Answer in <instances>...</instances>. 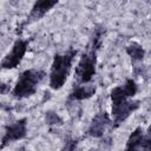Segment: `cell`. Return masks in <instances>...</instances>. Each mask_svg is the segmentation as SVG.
<instances>
[{"instance_id":"5b68a950","label":"cell","mask_w":151,"mask_h":151,"mask_svg":"<svg viewBox=\"0 0 151 151\" xmlns=\"http://www.w3.org/2000/svg\"><path fill=\"white\" fill-rule=\"evenodd\" d=\"M29 45V40L27 39H17L12 46V50L2 58L0 61V71L2 70H13L22 61L27 48Z\"/></svg>"},{"instance_id":"7a4b0ae2","label":"cell","mask_w":151,"mask_h":151,"mask_svg":"<svg viewBox=\"0 0 151 151\" xmlns=\"http://www.w3.org/2000/svg\"><path fill=\"white\" fill-rule=\"evenodd\" d=\"M101 46L97 44H92L91 41L87 44L86 50L79 58L74 71V83L76 84H88L93 80L97 72V53Z\"/></svg>"},{"instance_id":"52a82bcc","label":"cell","mask_w":151,"mask_h":151,"mask_svg":"<svg viewBox=\"0 0 151 151\" xmlns=\"http://www.w3.org/2000/svg\"><path fill=\"white\" fill-rule=\"evenodd\" d=\"M111 116L106 111H99L91 120L87 130L85 131V138H103L106 129L111 126Z\"/></svg>"},{"instance_id":"7c38bea8","label":"cell","mask_w":151,"mask_h":151,"mask_svg":"<svg viewBox=\"0 0 151 151\" xmlns=\"http://www.w3.org/2000/svg\"><path fill=\"white\" fill-rule=\"evenodd\" d=\"M125 52L131 58V61H132L133 67H134V72L136 73H140L142 67L139 66V64H142V61L144 60V57H145L144 47L138 42H131V44H129L126 46Z\"/></svg>"},{"instance_id":"277c9868","label":"cell","mask_w":151,"mask_h":151,"mask_svg":"<svg viewBox=\"0 0 151 151\" xmlns=\"http://www.w3.org/2000/svg\"><path fill=\"white\" fill-rule=\"evenodd\" d=\"M111 127L117 129L120 126L134 111H137L140 107V100H136L133 98L119 100V101H113L111 103Z\"/></svg>"},{"instance_id":"5bb4252c","label":"cell","mask_w":151,"mask_h":151,"mask_svg":"<svg viewBox=\"0 0 151 151\" xmlns=\"http://www.w3.org/2000/svg\"><path fill=\"white\" fill-rule=\"evenodd\" d=\"M11 91V87L8 84H5V83H0V94H6Z\"/></svg>"},{"instance_id":"ba28073f","label":"cell","mask_w":151,"mask_h":151,"mask_svg":"<svg viewBox=\"0 0 151 151\" xmlns=\"http://www.w3.org/2000/svg\"><path fill=\"white\" fill-rule=\"evenodd\" d=\"M126 150H151V132L144 131L142 126L136 127L131 134L129 136V139L125 145Z\"/></svg>"},{"instance_id":"8fae6325","label":"cell","mask_w":151,"mask_h":151,"mask_svg":"<svg viewBox=\"0 0 151 151\" xmlns=\"http://www.w3.org/2000/svg\"><path fill=\"white\" fill-rule=\"evenodd\" d=\"M96 85L88 83V84H76L73 85L68 97H67V101H81L85 99L91 98L94 93H96Z\"/></svg>"},{"instance_id":"9c48e42d","label":"cell","mask_w":151,"mask_h":151,"mask_svg":"<svg viewBox=\"0 0 151 151\" xmlns=\"http://www.w3.org/2000/svg\"><path fill=\"white\" fill-rule=\"evenodd\" d=\"M59 2V0H35L26 20L21 24L20 27H24L26 25H31L35 21H39L40 19H42Z\"/></svg>"},{"instance_id":"8992f818","label":"cell","mask_w":151,"mask_h":151,"mask_svg":"<svg viewBox=\"0 0 151 151\" xmlns=\"http://www.w3.org/2000/svg\"><path fill=\"white\" fill-rule=\"evenodd\" d=\"M27 122H28L27 118H21L11 124L5 125V132L1 138L0 147H5L11 143H14V142L26 138L27 132H28Z\"/></svg>"},{"instance_id":"6da1fadb","label":"cell","mask_w":151,"mask_h":151,"mask_svg":"<svg viewBox=\"0 0 151 151\" xmlns=\"http://www.w3.org/2000/svg\"><path fill=\"white\" fill-rule=\"evenodd\" d=\"M77 54H78V50H74V48H68L63 53L54 54L50 74H48L50 76L48 85L52 90H55V91L60 90L65 85L71 73L72 64Z\"/></svg>"},{"instance_id":"4fadbf2b","label":"cell","mask_w":151,"mask_h":151,"mask_svg":"<svg viewBox=\"0 0 151 151\" xmlns=\"http://www.w3.org/2000/svg\"><path fill=\"white\" fill-rule=\"evenodd\" d=\"M45 122L48 126H60L63 125V118L54 111H47L45 113Z\"/></svg>"},{"instance_id":"30bf717a","label":"cell","mask_w":151,"mask_h":151,"mask_svg":"<svg viewBox=\"0 0 151 151\" xmlns=\"http://www.w3.org/2000/svg\"><path fill=\"white\" fill-rule=\"evenodd\" d=\"M137 92H138V85H137L136 80L132 79V78H127L124 81V84L114 86L111 90V92H110L111 103L129 99V98H133L137 94Z\"/></svg>"},{"instance_id":"3957f363","label":"cell","mask_w":151,"mask_h":151,"mask_svg":"<svg viewBox=\"0 0 151 151\" xmlns=\"http://www.w3.org/2000/svg\"><path fill=\"white\" fill-rule=\"evenodd\" d=\"M45 76L46 72L40 68H27L22 71L19 74L18 80L12 90L13 98L20 100L35 94Z\"/></svg>"}]
</instances>
